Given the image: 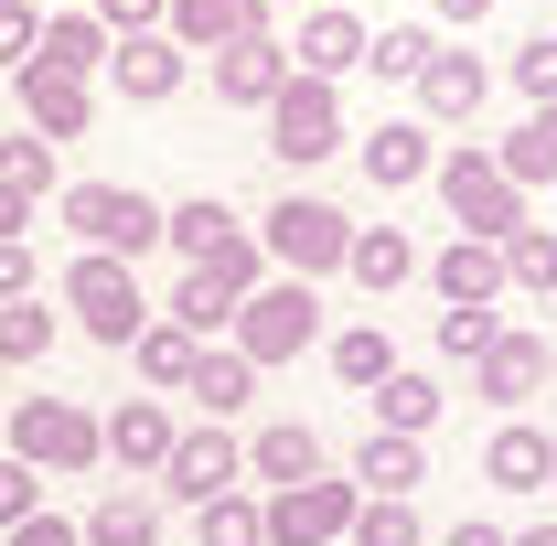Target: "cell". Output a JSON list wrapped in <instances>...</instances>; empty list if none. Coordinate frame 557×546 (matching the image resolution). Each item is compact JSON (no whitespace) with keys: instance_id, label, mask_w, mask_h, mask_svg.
<instances>
[{"instance_id":"836d02e7","label":"cell","mask_w":557,"mask_h":546,"mask_svg":"<svg viewBox=\"0 0 557 546\" xmlns=\"http://www.w3.org/2000/svg\"><path fill=\"white\" fill-rule=\"evenodd\" d=\"M172 322H183L194 343H214L225 322H236V289H225L214 269H183V289H172Z\"/></svg>"},{"instance_id":"ee69618b","label":"cell","mask_w":557,"mask_h":546,"mask_svg":"<svg viewBox=\"0 0 557 546\" xmlns=\"http://www.w3.org/2000/svg\"><path fill=\"white\" fill-rule=\"evenodd\" d=\"M97 22H108V44L119 33H161V0H97Z\"/></svg>"},{"instance_id":"7c38bea8","label":"cell","mask_w":557,"mask_h":546,"mask_svg":"<svg viewBox=\"0 0 557 546\" xmlns=\"http://www.w3.org/2000/svg\"><path fill=\"white\" fill-rule=\"evenodd\" d=\"M172 439H183V429H172V408H161V397H129V408L97 418V450H108L119 472H161V461H172Z\"/></svg>"},{"instance_id":"9a60e30c","label":"cell","mask_w":557,"mask_h":546,"mask_svg":"<svg viewBox=\"0 0 557 546\" xmlns=\"http://www.w3.org/2000/svg\"><path fill=\"white\" fill-rule=\"evenodd\" d=\"M278 86H289V44H278V33H247V44L214 54V97H225V108H269Z\"/></svg>"},{"instance_id":"5bb4252c","label":"cell","mask_w":557,"mask_h":546,"mask_svg":"<svg viewBox=\"0 0 557 546\" xmlns=\"http://www.w3.org/2000/svg\"><path fill=\"white\" fill-rule=\"evenodd\" d=\"M364 65V22L354 11H300V44H289V75H311V86H333V75H354Z\"/></svg>"},{"instance_id":"603a6c76","label":"cell","mask_w":557,"mask_h":546,"mask_svg":"<svg viewBox=\"0 0 557 546\" xmlns=\"http://www.w3.org/2000/svg\"><path fill=\"white\" fill-rule=\"evenodd\" d=\"M418 482H429V461H418V439H397V429H375L354 450V493H375V504H408Z\"/></svg>"},{"instance_id":"8fae6325","label":"cell","mask_w":557,"mask_h":546,"mask_svg":"<svg viewBox=\"0 0 557 546\" xmlns=\"http://www.w3.org/2000/svg\"><path fill=\"white\" fill-rule=\"evenodd\" d=\"M161 33L183 54H225V44L269 33V0H161Z\"/></svg>"},{"instance_id":"2e32d148","label":"cell","mask_w":557,"mask_h":546,"mask_svg":"<svg viewBox=\"0 0 557 546\" xmlns=\"http://www.w3.org/2000/svg\"><path fill=\"white\" fill-rule=\"evenodd\" d=\"M483 97H493V65H483V54H429V65H418V108H429L440 129L483 119Z\"/></svg>"},{"instance_id":"b9f144b4","label":"cell","mask_w":557,"mask_h":546,"mask_svg":"<svg viewBox=\"0 0 557 546\" xmlns=\"http://www.w3.org/2000/svg\"><path fill=\"white\" fill-rule=\"evenodd\" d=\"M515 86H525L536 108H547V97H557V33H536V44L515 54Z\"/></svg>"},{"instance_id":"c3c4849f","label":"cell","mask_w":557,"mask_h":546,"mask_svg":"<svg viewBox=\"0 0 557 546\" xmlns=\"http://www.w3.org/2000/svg\"><path fill=\"white\" fill-rule=\"evenodd\" d=\"M440 546H504V525H450Z\"/></svg>"},{"instance_id":"816d5d0a","label":"cell","mask_w":557,"mask_h":546,"mask_svg":"<svg viewBox=\"0 0 557 546\" xmlns=\"http://www.w3.org/2000/svg\"><path fill=\"white\" fill-rule=\"evenodd\" d=\"M22 11H54V0H22Z\"/></svg>"},{"instance_id":"7402d4cb","label":"cell","mask_w":557,"mask_h":546,"mask_svg":"<svg viewBox=\"0 0 557 546\" xmlns=\"http://www.w3.org/2000/svg\"><path fill=\"white\" fill-rule=\"evenodd\" d=\"M429 278H440V300H450V311H472V300H504V258H493L483 236H450V247L429 258Z\"/></svg>"},{"instance_id":"cb8c5ba5","label":"cell","mask_w":557,"mask_h":546,"mask_svg":"<svg viewBox=\"0 0 557 546\" xmlns=\"http://www.w3.org/2000/svg\"><path fill=\"white\" fill-rule=\"evenodd\" d=\"M183 397H194V408H205V418H236V408H247V397H258V364H247L236 343H225V353H214V343H205V353H194V375H183Z\"/></svg>"},{"instance_id":"9c48e42d","label":"cell","mask_w":557,"mask_h":546,"mask_svg":"<svg viewBox=\"0 0 557 546\" xmlns=\"http://www.w3.org/2000/svg\"><path fill=\"white\" fill-rule=\"evenodd\" d=\"M354 482H289V493H269L258 504V525H269V546H333L354 525Z\"/></svg>"},{"instance_id":"d6a6232c","label":"cell","mask_w":557,"mask_h":546,"mask_svg":"<svg viewBox=\"0 0 557 546\" xmlns=\"http://www.w3.org/2000/svg\"><path fill=\"white\" fill-rule=\"evenodd\" d=\"M333 375H344L354 397H375V386L397 375V343L375 333V322H354V333H333Z\"/></svg>"},{"instance_id":"7dc6e473","label":"cell","mask_w":557,"mask_h":546,"mask_svg":"<svg viewBox=\"0 0 557 546\" xmlns=\"http://www.w3.org/2000/svg\"><path fill=\"white\" fill-rule=\"evenodd\" d=\"M22 289H33V258H22V247H0V300H22Z\"/></svg>"},{"instance_id":"8992f818","label":"cell","mask_w":557,"mask_h":546,"mask_svg":"<svg viewBox=\"0 0 557 546\" xmlns=\"http://www.w3.org/2000/svg\"><path fill=\"white\" fill-rule=\"evenodd\" d=\"M65 311H75L97 343H119V353H129V333L150 322V300H139V269H129V258H97V247L65 269Z\"/></svg>"},{"instance_id":"f1b7e54d","label":"cell","mask_w":557,"mask_h":546,"mask_svg":"<svg viewBox=\"0 0 557 546\" xmlns=\"http://www.w3.org/2000/svg\"><path fill=\"white\" fill-rule=\"evenodd\" d=\"M75 536H86V546H161V504H150V493H108Z\"/></svg>"},{"instance_id":"f35d334b","label":"cell","mask_w":557,"mask_h":546,"mask_svg":"<svg viewBox=\"0 0 557 546\" xmlns=\"http://www.w3.org/2000/svg\"><path fill=\"white\" fill-rule=\"evenodd\" d=\"M493 333H504V322H493V300H472V311H440V353H450V364H472Z\"/></svg>"},{"instance_id":"d6986e66","label":"cell","mask_w":557,"mask_h":546,"mask_svg":"<svg viewBox=\"0 0 557 546\" xmlns=\"http://www.w3.org/2000/svg\"><path fill=\"white\" fill-rule=\"evenodd\" d=\"M547 472H557V439H547V429L504 418V429L483 439V482H493V493H547Z\"/></svg>"},{"instance_id":"484cf974","label":"cell","mask_w":557,"mask_h":546,"mask_svg":"<svg viewBox=\"0 0 557 546\" xmlns=\"http://www.w3.org/2000/svg\"><path fill=\"white\" fill-rule=\"evenodd\" d=\"M236 236V214H225V194H194V204H161V247H183L194 269H205L214 247Z\"/></svg>"},{"instance_id":"44dd1931","label":"cell","mask_w":557,"mask_h":546,"mask_svg":"<svg viewBox=\"0 0 557 546\" xmlns=\"http://www.w3.org/2000/svg\"><path fill=\"white\" fill-rule=\"evenodd\" d=\"M247 472L269 482V493H289V482H322V429H300V418L258 429V439H247Z\"/></svg>"},{"instance_id":"8d00e7d4","label":"cell","mask_w":557,"mask_h":546,"mask_svg":"<svg viewBox=\"0 0 557 546\" xmlns=\"http://www.w3.org/2000/svg\"><path fill=\"white\" fill-rule=\"evenodd\" d=\"M44 183H54V139H0V194H33V204H44Z\"/></svg>"},{"instance_id":"4316f807","label":"cell","mask_w":557,"mask_h":546,"mask_svg":"<svg viewBox=\"0 0 557 546\" xmlns=\"http://www.w3.org/2000/svg\"><path fill=\"white\" fill-rule=\"evenodd\" d=\"M364 408H375V429H397V439H418V429L440 418V375H408V364H397V375H386V386H375Z\"/></svg>"},{"instance_id":"e575fe53","label":"cell","mask_w":557,"mask_h":546,"mask_svg":"<svg viewBox=\"0 0 557 546\" xmlns=\"http://www.w3.org/2000/svg\"><path fill=\"white\" fill-rule=\"evenodd\" d=\"M33 353H54V311H44V289L0 300V364H33Z\"/></svg>"},{"instance_id":"11a10c76","label":"cell","mask_w":557,"mask_h":546,"mask_svg":"<svg viewBox=\"0 0 557 546\" xmlns=\"http://www.w3.org/2000/svg\"><path fill=\"white\" fill-rule=\"evenodd\" d=\"M547 493H557V472H547Z\"/></svg>"},{"instance_id":"4dcf8cb0","label":"cell","mask_w":557,"mask_h":546,"mask_svg":"<svg viewBox=\"0 0 557 546\" xmlns=\"http://www.w3.org/2000/svg\"><path fill=\"white\" fill-rule=\"evenodd\" d=\"M194 353H205V343L183 333V322H139V333H129V364L150 375V386H183V375H194Z\"/></svg>"},{"instance_id":"30bf717a","label":"cell","mask_w":557,"mask_h":546,"mask_svg":"<svg viewBox=\"0 0 557 546\" xmlns=\"http://www.w3.org/2000/svg\"><path fill=\"white\" fill-rule=\"evenodd\" d=\"M236 482H247V450H236L225 429H183L172 461H161V493H172V504H214V493H236Z\"/></svg>"},{"instance_id":"681fc988","label":"cell","mask_w":557,"mask_h":546,"mask_svg":"<svg viewBox=\"0 0 557 546\" xmlns=\"http://www.w3.org/2000/svg\"><path fill=\"white\" fill-rule=\"evenodd\" d=\"M493 0H440V22H483Z\"/></svg>"},{"instance_id":"ac0fdd59","label":"cell","mask_w":557,"mask_h":546,"mask_svg":"<svg viewBox=\"0 0 557 546\" xmlns=\"http://www.w3.org/2000/svg\"><path fill=\"white\" fill-rule=\"evenodd\" d=\"M11 86H22V129H33V139H86L97 97H86L75 75H44V65H22Z\"/></svg>"},{"instance_id":"6da1fadb","label":"cell","mask_w":557,"mask_h":546,"mask_svg":"<svg viewBox=\"0 0 557 546\" xmlns=\"http://www.w3.org/2000/svg\"><path fill=\"white\" fill-rule=\"evenodd\" d=\"M429 183H440V204L461 214V236H483V247H504L515 225H536V214H525V183H504V172H493L483 139L440 150V161H429Z\"/></svg>"},{"instance_id":"f5cc1de1","label":"cell","mask_w":557,"mask_h":546,"mask_svg":"<svg viewBox=\"0 0 557 546\" xmlns=\"http://www.w3.org/2000/svg\"><path fill=\"white\" fill-rule=\"evenodd\" d=\"M322 11H354V0H322Z\"/></svg>"},{"instance_id":"3957f363","label":"cell","mask_w":557,"mask_h":546,"mask_svg":"<svg viewBox=\"0 0 557 546\" xmlns=\"http://www.w3.org/2000/svg\"><path fill=\"white\" fill-rule=\"evenodd\" d=\"M258 247H269L289 278H322V269H344L354 214H344V204H322V194H278V204H269V225H258Z\"/></svg>"},{"instance_id":"e0dca14e","label":"cell","mask_w":557,"mask_h":546,"mask_svg":"<svg viewBox=\"0 0 557 546\" xmlns=\"http://www.w3.org/2000/svg\"><path fill=\"white\" fill-rule=\"evenodd\" d=\"M33 65L86 86V75L108 65V22H97V11H44V22H33Z\"/></svg>"},{"instance_id":"1f68e13d","label":"cell","mask_w":557,"mask_h":546,"mask_svg":"<svg viewBox=\"0 0 557 546\" xmlns=\"http://www.w3.org/2000/svg\"><path fill=\"white\" fill-rule=\"evenodd\" d=\"M429 54H440V33H429V22H386V33H364V65L386 75V86H418Z\"/></svg>"},{"instance_id":"52a82bcc","label":"cell","mask_w":557,"mask_h":546,"mask_svg":"<svg viewBox=\"0 0 557 546\" xmlns=\"http://www.w3.org/2000/svg\"><path fill=\"white\" fill-rule=\"evenodd\" d=\"M269 150L289 172H311V161H333L344 150V108H333V86H311V75H289L269 97Z\"/></svg>"},{"instance_id":"83f0119b","label":"cell","mask_w":557,"mask_h":546,"mask_svg":"<svg viewBox=\"0 0 557 546\" xmlns=\"http://www.w3.org/2000/svg\"><path fill=\"white\" fill-rule=\"evenodd\" d=\"M493 258H504V289H536V300H557V225H515Z\"/></svg>"},{"instance_id":"bcb514c9","label":"cell","mask_w":557,"mask_h":546,"mask_svg":"<svg viewBox=\"0 0 557 546\" xmlns=\"http://www.w3.org/2000/svg\"><path fill=\"white\" fill-rule=\"evenodd\" d=\"M33 225H44V214H33V194H0V247H22Z\"/></svg>"},{"instance_id":"d4e9b609","label":"cell","mask_w":557,"mask_h":546,"mask_svg":"<svg viewBox=\"0 0 557 546\" xmlns=\"http://www.w3.org/2000/svg\"><path fill=\"white\" fill-rule=\"evenodd\" d=\"M344 269L364 278V289H375V300H386V289H408V278H418V247H408V236H397V225H354V247H344Z\"/></svg>"},{"instance_id":"7bdbcfd3","label":"cell","mask_w":557,"mask_h":546,"mask_svg":"<svg viewBox=\"0 0 557 546\" xmlns=\"http://www.w3.org/2000/svg\"><path fill=\"white\" fill-rule=\"evenodd\" d=\"M33 22H44V11L0 0V75H22V65H33Z\"/></svg>"},{"instance_id":"f907efd6","label":"cell","mask_w":557,"mask_h":546,"mask_svg":"<svg viewBox=\"0 0 557 546\" xmlns=\"http://www.w3.org/2000/svg\"><path fill=\"white\" fill-rule=\"evenodd\" d=\"M504 546H557V525H525V536H504Z\"/></svg>"},{"instance_id":"74e56055","label":"cell","mask_w":557,"mask_h":546,"mask_svg":"<svg viewBox=\"0 0 557 546\" xmlns=\"http://www.w3.org/2000/svg\"><path fill=\"white\" fill-rule=\"evenodd\" d=\"M194 514H205V546H269V525H258L247 493H214V504H194Z\"/></svg>"},{"instance_id":"5b68a950","label":"cell","mask_w":557,"mask_h":546,"mask_svg":"<svg viewBox=\"0 0 557 546\" xmlns=\"http://www.w3.org/2000/svg\"><path fill=\"white\" fill-rule=\"evenodd\" d=\"M11 461L22 472H97L108 450H97V418L75 397H22L11 408Z\"/></svg>"},{"instance_id":"d590c367","label":"cell","mask_w":557,"mask_h":546,"mask_svg":"<svg viewBox=\"0 0 557 546\" xmlns=\"http://www.w3.org/2000/svg\"><path fill=\"white\" fill-rule=\"evenodd\" d=\"M344 536H354V546H429V525H418V504H375V493H364Z\"/></svg>"},{"instance_id":"4fadbf2b","label":"cell","mask_w":557,"mask_h":546,"mask_svg":"<svg viewBox=\"0 0 557 546\" xmlns=\"http://www.w3.org/2000/svg\"><path fill=\"white\" fill-rule=\"evenodd\" d=\"M183 65H194V54H183L172 33H119V44H108V75H119L129 108H161V97L183 86Z\"/></svg>"},{"instance_id":"f546056e","label":"cell","mask_w":557,"mask_h":546,"mask_svg":"<svg viewBox=\"0 0 557 546\" xmlns=\"http://www.w3.org/2000/svg\"><path fill=\"white\" fill-rule=\"evenodd\" d=\"M493 172H504V183H557V97L504 139V150H493Z\"/></svg>"},{"instance_id":"7a4b0ae2","label":"cell","mask_w":557,"mask_h":546,"mask_svg":"<svg viewBox=\"0 0 557 546\" xmlns=\"http://www.w3.org/2000/svg\"><path fill=\"white\" fill-rule=\"evenodd\" d=\"M225 333H236L247 364H289V353H311V343H322V289H311V278H269V289H247V300H236V322H225Z\"/></svg>"},{"instance_id":"60d3db41","label":"cell","mask_w":557,"mask_h":546,"mask_svg":"<svg viewBox=\"0 0 557 546\" xmlns=\"http://www.w3.org/2000/svg\"><path fill=\"white\" fill-rule=\"evenodd\" d=\"M205 269L225 278V289H236V300H247V289H258V236H247V225H236V236H225V247H214Z\"/></svg>"},{"instance_id":"ab89813d","label":"cell","mask_w":557,"mask_h":546,"mask_svg":"<svg viewBox=\"0 0 557 546\" xmlns=\"http://www.w3.org/2000/svg\"><path fill=\"white\" fill-rule=\"evenodd\" d=\"M22 514H44V482H33L22 461H11V450H0V536H11Z\"/></svg>"},{"instance_id":"ba28073f","label":"cell","mask_w":557,"mask_h":546,"mask_svg":"<svg viewBox=\"0 0 557 546\" xmlns=\"http://www.w3.org/2000/svg\"><path fill=\"white\" fill-rule=\"evenodd\" d=\"M547 375H557V343L547 333H493L483 353H472V397L483 408H525V397H547Z\"/></svg>"},{"instance_id":"db71d44e","label":"cell","mask_w":557,"mask_h":546,"mask_svg":"<svg viewBox=\"0 0 557 546\" xmlns=\"http://www.w3.org/2000/svg\"><path fill=\"white\" fill-rule=\"evenodd\" d=\"M269 11H289V0H269Z\"/></svg>"},{"instance_id":"277c9868","label":"cell","mask_w":557,"mask_h":546,"mask_svg":"<svg viewBox=\"0 0 557 546\" xmlns=\"http://www.w3.org/2000/svg\"><path fill=\"white\" fill-rule=\"evenodd\" d=\"M65 225L97 247V258H129V269L161 247V204H150L139 183H75V194H65Z\"/></svg>"},{"instance_id":"ffe728a7","label":"cell","mask_w":557,"mask_h":546,"mask_svg":"<svg viewBox=\"0 0 557 546\" xmlns=\"http://www.w3.org/2000/svg\"><path fill=\"white\" fill-rule=\"evenodd\" d=\"M429 161H440V150H429V129H418V119L364 129V183H375V194H408V183H429Z\"/></svg>"},{"instance_id":"f6af8a7d","label":"cell","mask_w":557,"mask_h":546,"mask_svg":"<svg viewBox=\"0 0 557 546\" xmlns=\"http://www.w3.org/2000/svg\"><path fill=\"white\" fill-rule=\"evenodd\" d=\"M11 546H86V536H75L65 514H22V525H11Z\"/></svg>"}]
</instances>
